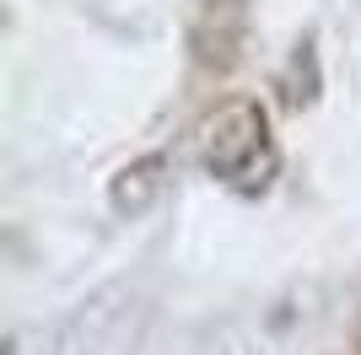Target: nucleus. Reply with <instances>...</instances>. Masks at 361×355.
I'll return each instance as SVG.
<instances>
[{
    "instance_id": "f257e3e1",
    "label": "nucleus",
    "mask_w": 361,
    "mask_h": 355,
    "mask_svg": "<svg viewBox=\"0 0 361 355\" xmlns=\"http://www.w3.org/2000/svg\"><path fill=\"white\" fill-rule=\"evenodd\" d=\"M200 162L232 194L259 199L275 183V173H281V146H275V135H270V113L254 97L221 103L200 124Z\"/></svg>"
},
{
    "instance_id": "f03ea898",
    "label": "nucleus",
    "mask_w": 361,
    "mask_h": 355,
    "mask_svg": "<svg viewBox=\"0 0 361 355\" xmlns=\"http://www.w3.org/2000/svg\"><path fill=\"white\" fill-rule=\"evenodd\" d=\"M195 6V59L211 70H232L248 22V0H189Z\"/></svg>"
},
{
    "instance_id": "7ed1b4c3",
    "label": "nucleus",
    "mask_w": 361,
    "mask_h": 355,
    "mask_svg": "<svg viewBox=\"0 0 361 355\" xmlns=\"http://www.w3.org/2000/svg\"><path fill=\"white\" fill-rule=\"evenodd\" d=\"M162 183H167V162H162V156H140V162H130V167L114 173V183H108V205L119 210V216H146V210L157 205Z\"/></svg>"
},
{
    "instance_id": "20e7f679",
    "label": "nucleus",
    "mask_w": 361,
    "mask_h": 355,
    "mask_svg": "<svg viewBox=\"0 0 361 355\" xmlns=\"http://www.w3.org/2000/svg\"><path fill=\"white\" fill-rule=\"evenodd\" d=\"M313 97H318V54H313V38H302L286 59V75H281V103L291 113H302Z\"/></svg>"
},
{
    "instance_id": "39448f33",
    "label": "nucleus",
    "mask_w": 361,
    "mask_h": 355,
    "mask_svg": "<svg viewBox=\"0 0 361 355\" xmlns=\"http://www.w3.org/2000/svg\"><path fill=\"white\" fill-rule=\"evenodd\" d=\"M356 355H361V318H356Z\"/></svg>"
}]
</instances>
